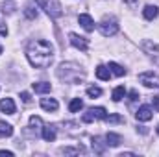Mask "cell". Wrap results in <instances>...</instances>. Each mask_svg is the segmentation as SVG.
I'll return each instance as SVG.
<instances>
[{
  "label": "cell",
  "instance_id": "obj_27",
  "mask_svg": "<svg viewBox=\"0 0 159 157\" xmlns=\"http://www.w3.org/2000/svg\"><path fill=\"white\" fill-rule=\"evenodd\" d=\"M20 100H22L24 104H30V102H32V96H30V92H20Z\"/></svg>",
  "mask_w": 159,
  "mask_h": 157
},
{
  "label": "cell",
  "instance_id": "obj_31",
  "mask_svg": "<svg viewBox=\"0 0 159 157\" xmlns=\"http://www.w3.org/2000/svg\"><path fill=\"white\" fill-rule=\"evenodd\" d=\"M0 54H2V46H0Z\"/></svg>",
  "mask_w": 159,
  "mask_h": 157
},
{
  "label": "cell",
  "instance_id": "obj_24",
  "mask_svg": "<svg viewBox=\"0 0 159 157\" xmlns=\"http://www.w3.org/2000/svg\"><path fill=\"white\" fill-rule=\"evenodd\" d=\"M24 13H26L28 19H37V9H34V6H26Z\"/></svg>",
  "mask_w": 159,
  "mask_h": 157
},
{
  "label": "cell",
  "instance_id": "obj_7",
  "mask_svg": "<svg viewBox=\"0 0 159 157\" xmlns=\"http://www.w3.org/2000/svg\"><path fill=\"white\" fill-rule=\"evenodd\" d=\"M69 41H70V44L74 48H78L81 52H87V48H89V41L85 37H81V35H78V34H69Z\"/></svg>",
  "mask_w": 159,
  "mask_h": 157
},
{
  "label": "cell",
  "instance_id": "obj_26",
  "mask_svg": "<svg viewBox=\"0 0 159 157\" xmlns=\"http://www.w3.org/2000/svg\"><path fill=\"white\" fill-rule=\"evenodd\" d=\"M106 122H124V118L120 117V115H107V118H106Z\"/></svg>",
  "mask_w": 159,
  "mask_h": 157
},
{
  "label": "cell",
  "instance_id": "obj_18",
  "mask_svg": "<svg viewBox=\"0 0 159 157\" xmlns=\"http://www.w3.org/2000/svg\"><path fill=\"white\" fill-rule=\"evenodd\" d=\"M107 69L111 70V74H115V76H119V78L126 74V69H124V67H120L119 63H113V61L109 63V67H107Z\"/></svg>",
  "mask_w": 159,
  "mask_h": 157
},
{
  "label": "cell",
  "instance_id": "obj_32",
  "mask_svg": "<svg viewBox=\"0 0 159 157\" xmlns=\"http://www.w3.org/2000/svg\"><path fill=\"white\" fill-rule=\"evenodd\" d=\"M157 133H159V128H157Z\"/></svg>",
  "mask_w": 159,
  "mask_h": 157
},
{
  "label": "cell",
  "instance_id": "obj_21",
  "mask_svg": "<svg viewBox=\"0 0 159 157\" xmlns=\"http://www.w3.org/2000/svg\"><path fill=\"white\" fill-rule=\"evenodd\" d=\"M80 109H83V102H81L80 98H74V100L69 104V111H70V113H78Z\"/></svg>",
  "mask_w": 159,
  "mask_h": 157
},
{
  "label": "cell",
  "instance_id": "obj_1",
  "mask_svg": "<svg viewBox=\"0 0 159 157\" xmlns=\"http://www.w3.org/2000/svg\"><path fill=\"white\" fill-rule=\"evenodd\" d=\"M26 57L32 67L46 69V67H50V63L54 59V46H52V43L44 39H34L30 41V44L26 48Z\"/></svg>",
  "mask_w": 159,
  "mask_h": 157
},
{
  "label": "cell",
  "instance_id": "obj_14",
  "mask_svg": "<svg viewBox=\"0 0 159 157\" xmlns=\"http://www.w3.org/2000/svg\"><path fill=\"white\" fill-rule=\"evenodd\" d=\"M106 142H107V146L117 148L120 142H122V137H120V135H117V133H113V131H109V133L106 135Z\"/></svg>",
  "mask_w": 159,
  "mask_h": 157
},
{
  "label": "cell",
  "instance_id": "obj_4",
  "mask_svg": "<svg viewBox=\"0 0 159 157\" xmlns=\"http://www.w3.org/2000/svg\"><path fill=\"white\" fill-rule=\"evenodd\" d=\"M98 30L104 37H113L117 32H119V22L113 19V17H106L100 24H98Z\"/></svg>",
  "mask_w": 159,
  "mask_h": 157
},
{
  "label": "cell",
  "instance_id": "obj_8",
  "mask_svg": "<svg viewBox=\"0 0 159 157\" xmlns=\"http://www.w3.org/2000/svg\"><path fill=\"white\" fill-rule=\"evenodd\" d=\"M152 117H154V111H152L150 105H141L135 113V118L141 120V122H148V120H152Z\"/></svg>",
  "mask_w": 159,
  "mask_h": 157
},
{
  "label": "cell",
  "instance_id": "obj_30",
  "mask_svg": "<svg viewBox=\"0 0 159 157\" xmlns=\"http://www.w3.org/2000/svg\"><path fill=\"white\" fill-rule=\"evenodd\" d=\"M0 155H6V157H13V152H7V150H0Z\"/></svg>",
  "mask_w": 159,
  "mask_h": 157
},
{
  "label": "cell",
  "instance_id": "obj_17",
  "mask_svg": "<svg viewBox=\"0 0 159 157\" xmlns=\"http://www.w3.org/2000/svg\"><path fill=\"white\" fill-rule=\"evenodd\" d=\"M32 89L35 91V92H50V89H52V85L50 83H46V81H35V83H32Z\"/></svg>",
  "mask_w": 159,
  "mask_h": 157
},
{
  "label": "cell",
  "instance_id": "obj_2",
  "mask_svg": "<svg viewBox=\"0 0 159 157\" xmlns=\"http://www.w3.org/2000/svg\"><path fill=\"white\" fill-rule=\"evenodd\" d=\"M83 76H85V72L76 63H61L57 69V78L65 83H80Z\"/></svg>",
  "mask_w": 159,
  "mask_h": 157
},
{
  "label": "cell",
  "instance_id": "obj_5",
  "mask_svg": "<svg viewBox=\"0 0 159 157\" xmlns=\"http://www.w3.org/2000/svg\"><path fill=\"white\" fill-rule=\"evenodd\" d=\"M107 118V111L104 109V107H91L83 117L81 120L85 122V124H89V122H93V120H106Z\"/></svg>",
  "mask_w": 159,
  "mask_h": 157
},
{
  "label": "cell",
  "instance_id": "obj_19",
  "mask_svg": "<svg viewBox=\"0 0 159 157\" xmlns=\"http://www.w3.org/2000/svg\"><path fill=\"white\" fill-rule=\"evenodd\" d=\"M124 96H126V89H124V85H119V87H115V91H113V94H111L113 102H120Z\"/></svg>",
  "mask_w": 159,
  "mask_h": 157
},
{
  "label": "cell",
  "instance_id": "obj_25",
  "mask_svg": "<svg viewBox=\"0 0 159 157\" xmlns=\"http://www.w3.org/2000/svg\"><path fill=\"white\" fill-rule=\"evenodd\" d=\"M30 126H32L34 129H35V128L39 129L41 126H43V120H41V117H32V118H30Z\"/></svg>",
  "mask_w": 159,
  "mask_h": 157
},
{
  "label": "cell",
  "instance_id": "obj_15",
  "mask_svg": "<svg viewBox=\"0 0 159 157\" xmlns=\"http://www.w3.org/2000/svg\"><path fill=\"white\" fill-rule=\"evenodd\" d=\"M143 15H144V19H146V20H154V19L159 15L157 6H146V7L143 9Z\"/></svg>",
  "mask_w": 159,
  "mask_h": 157
},
{
  "label": "cell",
  "instance_id": "obj_29",
  "mask_svg": "<svg viewBox=\"0 0 159 157\" xmlns=\"http://www.w3.org/2000/svg\"><path fill=\"white\" fill-rule=\"evenodd\" d=\"M152 104H154V109L159 113V96H154L152 98Z\"/></svg>",
  "mask_w": 159,
  "mask_h": 157
},
{
  "label": "cell",
  "instance_id": "obj_22",
  "mask_svg": "<svg viewBox=\"0 0 159 157\" xmlns=\"http://www.w3.org/2000/svg\"><path fill=\"white\" fill-rule=\"evenodd\" d=\"M59 154H65V155H78V154H83V148L78 146V148H61Z\"/></svg>",
  "mask_w": 159,
  "mask_h": 157
},
{
  "label": "cell",
  "instance_id": "obj_28",
  "mask_svg": "<svg viewBox=\"0 0 159 157\" xmlns=\"http://www.w3.org/2000/svg\"><path fill=\"white\" fill-rule=\"evenodd\" d=\"M139 100V92L137 91H131L129 92V102H137Z\"/></svg>",
  "mask_w": 159,
  "mask_h": 157
},
{
  "label": "cell",
  "instance_id": "obj_6",
  "mask_svg": "<svg viewBox=\"0 0 159 157\" xmlns=\"http://www.w3.org/2000/svg\"><path fill=\"white\" fill-rule=\"evenodd\" d=\"M139 81L144 85V87H148V89H156L159 87V76L154 72V70H148V72H143V74H139Z\"/></svg>",
  "mask_w": 159,
  "mask_h": 157
},
{
  "label": "cell",
  "instance_id": "obj_10",
  "mask_svg": "<svg viewBox=\"0 0 159 157\" xmlns=\"http://www.w3.org/2000/svg\"><path fill=\"white\" fill-rule=\"evenodd\" d=\"M0 109H2V113H6V115H15V111H17L15 102H13L11 98H4V100H0Z\"/></svg>",
  "mask_w": 159,
  "mask_h": 157
},
{
  "label": "cell",
  "instance_id": "obj_23",
  "mask_svg": "<svg viewBox=\"0 0 159 157\" xmlns=\"http://www.w3.org/2000/svg\"><path fill=\"white\" fill-rule=\"evenodd\" d=\"M87 96L98 98V96H102V89L100 87H87Z\"/></svg>",
  "mask_w": 159,
  "mask_h": 157
},
{
  "label": "cell",
  "instance_id": "obj_20",
  "mask_svg": "<svg viewBox=\"0 0 159 157\" xmlns=\"http://www.w3.org/2000/svg\"><path fill=\"white\" fill-rule=\"evenodd\" d=\"M11 135H13V128H11V124L0 122V137H11Z\"/></svg>",
  "mask_w": 159,
  "mask_h": 157
},
{
  "label": "cell",
  "instance_id": "obj_12",
  "mask_svg": "<svg viewBox=\"0 0 159 157\" xmlns=\"http://www.w3.org/2000/svg\"><path fill=\"white\" fill-rule=\"evenodd\" d=\"M106 139H102V137H93V150L96 152V154H104L106 152V148H107V142H104Z\"/></svg>",
  "mask_w": 159,
  "mask_h": 157
},
{
  "label": "cell",
  "instance_id": "obj_3",
  "mask_svg": "<svg viewBox=\"0 0 159 157\" xmlns=\"http://www.w3.org/2000/svg\"><path fill=\"white\" fill-rule=\"evenodd\" d=\"M41 6V9L46 11V15H50L52 19H59L63 15V7L59 4V0H35Z\"/></svg>",
  "mask_w": 159,
  "mask_h": 157
},
{
  "label": "cell",
  "instance_id": "obj_11",
  "mask_svg": "<svg viewBox=\"0 0 159 157\" xmlns=\"http://www.w3.org/2000/svg\"><path fill=\"white\" fill-rule=\"evenodd\" d=\"M41 107L44 111H57L59 104H57L56 98H41Z\"/></svg>",
  "mask_w": 159,
  "mask_h": 157
},
{
  "label": "cell",
  "instance_id": "obj_16",
  "mask_svg": "<svg viewBox=\"0 0 159 157\" xmlns=\"http://www.w3.org/2000/svg\"><path fill=\"white\" fill-rule=\"evenodd\" d=\"M96 78L102 79V81H107V79L111 78V70L107 67H104V65H98L96 67Z\"/></svg>",
  "mask_w": 159,
  "mask_h": 157
},
{
  "label": "cell",
  "instance_id": "obj_9",
  "mask_svg": "<svg viewBox=\"0 0 159 157\" xmlns=\"http://www.w3.org/2000/svg\"><path fill=\"white\" fill-rule=\"evenodd\" d=\"M78 22L81 24V28H83L85 32H93V30H94V20H93V17L87 15V13H81V15H80Z\"/></svg>",
  "mask_w": 159,
  "mask_h": 157
},
{
  "label": "cell",
  "instance_id": "obj_13",
  "mask_svg": "<svg viewBox=\"0 0 159 157\" xmlns=\"http://www.w3.org/2000/svg\"><path fill=\"white\" fill-rule=\"evenodd\" d=\"M41 135H43V139H44L46 142H54V141H56V128H54V126H44Z\"/></svg>",
  "mask_w": 159,
  "mask_h": 157
}]
</instances>
